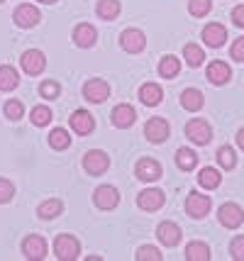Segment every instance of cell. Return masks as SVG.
I'll return each mask as SVG.
<instances>
[{"label": "cell", "instance_id": "2", "mask_svg": "<svg viewBox=\"0 0 244 261\" xmlns=\"http://www.w3.org/2000/svg\"><path fill=\"white\" fill-rule=\"evenodd\" d=\"M186 137L193 144H198V147H205L210 139H212V127L203 117H193V120H188V125H186Z\"/></svg>", "mask_w": 244, "mask_h": 261}, {"label": "cell", "instance_id": "4", "mask_svg": "<svg viewBox=\"0 0 244 261\" xmlns=\"http://www.w3.org/2000/svg\"><path fill=\"white\" fill-rule=\"evenodd\" d=\"M110 166V156L100 151V149H91V151H86V156H83V169L86 173H91V176H103L105 171Z\"/></svg>", "mask_w": 244, "mask_h": 261}, {"label": "cell", "instance_id": "41", "mask_svg": "<svg viewBox=\"0 0 244 261\" xmlns=\"http://www.w3.org/2000/svg\"><path fill=\"white\" fill-rule=\"evenodd\" d=\"M232 22L237 24V27H242V30H244V3H242V5H237V8L232 10Z\"/></svg>", "mask_w": 244, "mask_h": 261}, {"label": "cell", "instance_id": "25", "mask_svg": "<svg viewBox=\"0 0 244 261\" xmlns=\"http://www.w3.org/2000/svg\"><path fill=\"white\" fill-rule=\"evenodd\" d=\"M176 166H178L181 171H193L198 166V154L193 151V149L181 147L178 151H176Z\"/></svg>", "mask_w": 244, "mask_h": 261}, {"label": "cell", "instance_id": "20", "mask_svg": "<svg viewBox=\"0 0 244 261\" xmlns=\"http://www.w3.org/2000/svg\"><path fill=\"white\" fill-rule=\"evenodd\" d=\"M230 79H232V68L225 61H210L208 64V81L212 86H225Z\"/></svg>", "mask_w": 244, "mask_h": 261}, {"label": "cell", "instance_id": "19", "mask_svg": "<svg viewBox=\"0 0 244 261\" xmlns=\"http://www.w3.org/2000/svg\"><path fill=\"white\" fill-rule=\"evenodd\" d=\"M71 39H73V44L81 46V49H88V46L95 44V39H98V32H95L93 24L88 22H81L73 27V34H71Z\"/></svg>", "mask_w": 244, "mask_h": 261}, {"label": "cell", "instance_id": "7", "mask_svg": "<svg viewBox=\"0 0 244 261\" xmlns=\"http://www.w3.org/2000/svg\"><path fill=\"white\" fill-rule=\"evenodd\" d=\"M93 203L100 210H115L120 205V191L115 186H100L93 191Z\"/></svg>", "mask_w": 244, "mask_h": 261}, {"label": "cell", "instance_id": "29", "mask_svg": "<svg viewBox=\"0 0 244 261\" xmlns=\"http://www.w3.org/2000/svg\"><path fill=\"white\" fill-rule=\"evenodd\" d=\"M186 259L188 261H208L210 259V247L205 242H191L186 247Z\"/></svg>", "mask_w": 244, "mask_h": 261}, {"label": "cell", "instance_id": "26", "mask_svg": "<svg viewBox=\"0 0 244 261\" xmlns=\"http://www.w3.org/2000/svg\"><path fill=\"white\" fill-rule=\"evenodd\" d=\"M17 83H20V76H17V71L12 66H0V91L3 93H10L17 88Z\"/></svg>", "mask_w": 244, "mask_h": 261}, {"label": "cell", "instance_id": "8", "mask_svg": "<svg viewBox=\"0 0 244 261\" xmlns=\"http://www.w3.org/2000/svg\"><path fill=\"white\" fill-rule=\"evenodd\" d=\"M22 254H24V259H30V261H42L47 256V239L42 237V234H30V237H24Z\"/></svg>", "mask_w": 244, "mask_h": 261}, {"label": "cell", "instance_id": "9", "mask_svg": "<svg viewBox=\"0 0 244 261\" xmlns=\"http://www.w3.org/2000/svg\"><path fill=\"white\" fill-rule=\"evenodd\" d=\"M83 95H86L88 102L100 105V102H105L110 98V86L103 79H91V81H86V86H83Z\"/></svg>", "mask_w": 244, "mask_h": 261}, {"label": "cell", "instance_id": "21", "mask_svg": "<svg viewBox=\"0 0 244 261\" xmlns=\"http://www.w3.org/2000/svg\"><path fill=\"white\" fill-rule=\"evenodd\" d=\"M140 100L147 105V108H154L164 100V91L159 83H144L140 88Z\"/></svg>", "mask_w": 244, "mask_h": 261}, {"label": "cell", "instance_id": "40", "mask_svg": "<svg viewBox=\"0 0 244 261\" xmlns=\"http://www.w3.org/2000/svg\"><path fill=\"white\" fill-rule=\"evenodd\" d=\"M230 57H232L234 61H244V37L234 39L232 49H230Z\"/></svg>", "mask_w": 244, "mask_h": 261}, {"label": "cell", "instance_id": "17", "mask_svg": "<svg viewBox=\"0 0 244 261\" xmlns=\"http://www.w3.org/2000/svg\"><path fill=\"white\" fill-rule=\"evenodd\" d=\"M203 42L212 49H220L225 42H227V27L220 22H210L203 27Z\"/></svg>", "mask_w": 244, "mask_h": 261}, {"label": "cell", "instance_id": "24", "mask_svg": "<svg viewBox=\"0 0 244 261\" xmlns=\"http://www.w3.org/2000/svg\"><path fill=\"white\" fill-rule=\"evenodd\" d=\"M61 213H64V203L59 198H49V200H44V203L37 207V215L42 217V220H54Z\"/></svg>", "mask_w": 244, "mask_h": 261}, {"label": "cell", "instance_id": "5", "mask_svg": "<svg viewBox=\"0 0 244 261\" xmlns=\"http://www.w3.org/2000/svg\"><path fill=\"white\" fill-rule=\"evenodd\" d=\"M218 220H220L222 227L237 229L244 222V210L237 203H225V205H220V210H218Z\"/></svg>", "mask_w": 244, "mask_h": 261}, {"label": "cell", "instance_id": "1", "mask_svg": "<svg viewBox=\"0 0 244 261\" xmlns=\"http://www.w3.org/2000/svg\"><path fill=\"white\" fill-rule=\"evenodd\" d=\"M54 254L59 261H76L81 256V242L73 234H59L54 239Z\"/></svg>", "mask_w": 244, "mask_h": 261}, {"label": "cell", "instance_id": "10", "mask_svg": "<svg viewBox=\"0 0 244 261\" xmlns=\"http://www.w3.org/2000/svg\"><path fill=\"white\" fill-rule=\"evenodd\" d=\"M20 64H22V71L30 73V76H39L44 66H47V57L39 51V49H27L22 57H20Z\"/></svg>", "mask_w": 244, "mask_h": 261}, {"label": "cell", "instance_id": "16", "mask_svg": "<svg viewBox=\"0 0 244 261\" xmlns=\"http://www.w3.org/2000/svg\"><path fill=\"white\" fill-rule=\"evenodd\" d=\"M164 203H166V195H164V191H159V188H147V191H142V193L137 195V205H140L142 210H147V213L159 210Z\"/></svg>", "mask_w": 244, "mask_h": 261}, {"label": "cell", "instance_id": "23", "mask_svg": "<svg viewBox=\"0 0 244 261\" xmlns=\"http://www.w3.org/2000/svg\"><path fill=\"white\" fill-rule=\"evenodd\" d=\"M198 183H200V188H205V191H215V188H218V186L222 183L220 171L212 169V166L200 169V173H198Z\"/></svg>", "mask_w": 244, "mask_h": 261}, {"label": "cell", "instance_id": "30", "mask_svg": "<svg viewBox=\"0 0 244 261\" xmlns=\"http://www.w3.org/2000/svg\"><path fill=\"white\" fill-rule=\"evenodd\" d=\"M49 147L61 151V149H69L71 147V137L69 132L64 129V127H54L51 132H49Z\"/></svg>", "mask_w": 244, "mask_h": 261}, {"label": "cell", "instance_id": "27", "mask_svg": "<svg viewBox=\"0 0 244 261\" xmlns=\"http://www.w3.org/2000/svg\"><path fill=\"white\" fill-rule=\"evenodd\" d=\"M98 17L100 20H115L120 10H122V5H120V0H98Z\"/></svg>", "mask_w": 244, "mask_h": 261}, {"label": "cell", "instance_id": "38", "mask_svg": "<svg viewBox=\"0 0 244 261\" xmlns=\"http://www.w3.org/2000/svg\"><path fill=\"white\" fill-rule=\"evenodd\" d=\"M230 254H232L234 261H244V234H239V237H234L230 242Z\"/></svg>", "mask_w": 244, "mask_h": 261}, {"label": "cell", "instance_id": "39", "mask_svg": "<svg viewBox=\"0 0 244 261\" xmlns=\"http://www.w3.org/2000/svg\"><path fill=\"white\" fill-rule=\"evenodd\" d=\"M15 195V186L8 178H0V203H10Z\"/></svg>", "mask_w": 244, "mask_h": 261}, {"label": "cell", "instance_id": "33", "mask_svg": "<svg viewBox=\"0 0 244 261\" xmlns=\"http://www.w3.org/2000/svg\"><path fill=\"white\" fill-rule=\"evenodd\" d=\"M51 122V110L47 105H35L32 108V125L37 127H47Z\"/></svg>", "mask_w": 244, "mask_h": 261}, {"label": "cell", "instance_id": "12", "mask_svg": "<svg viewBox=\"0 0 244 261\" xmlns=\"http://www.w3.org/2000/svg\"><path fill=\"white\" fill-rule=\"evenodd\" d=\"M134 173H137V178L140 181H144V183H151V181H159L161 178V173H164V169H161V164L156 159H140L137 161V166H134Z\"/></svg>", "mask_w": 244, "mask_h": 261}, {"label": "cell", "instance_id": "42", "mask_svg": "<svg viewBox=\"0 0 244 261\" xmlns=\"http://www.w3.org/2000/svg\"><path fill=\"white\" fill-rule=\"evenodd\" d=\"M237 147H239V149L244 151V127L239 129V132H237Z\"/></svg>", "mask_w": 244, "mask_h": 261}, {"label": "cell", "instance_id": "36", "mask_svg": "<svg viewBox=\"0 0 244 261\" xmlns=\"http://www.w3.org/2000/svg\"><path fill=\"white\" fill-rule=\"evenodd\" d=\"M5 117H10V120H20V117H24L22 100H15V98H10V100L5 102Z\"/></svg>", "mask_w": 244, "mask_h": 261}, {"label": "cell", "instance_id": "31", "mask_svg": "<svg viewBox=\"0 0 244 261\" xmlns=\"http://www.w3.org/2000/svg\"><path fill=\"white\" fill-rule=\"evenodd\" d=\"M183 59H186V64L191 68H198L203 61H205V51H203L198 44H186L183 46Z\"/></svg>", "mask_w": 244, "mask_h": 261}, {"label": "cell", "instance_id": "18", "mask_svg": "<svg viewBox=\"0 0 244 261\" xmlns=\"http://www.w3.org/2000/svg\"><path fill=\"white\" fill-rule=\"evenodd\" d=\"M156 237H159V242H161L164 247H176V244L181 242V237H183V232H181V227H178L176 222L166 220V222H159Z\"/></svg>", "mask_w": 244, "mask_h": 261}, {"label": "cell", "instance_id": "13", "mask_svg": "<svg viewBox=\"0 0 244 261\" xmlns=\"http://www.w3.org/2000/svg\"><path fill=\"white\" fill-rule=\"evenodd\" d=\"M120 46L127 54H140V51H144V46H147V37L140 30H125V32L120 34Z\"/></svg>", "mask_w": 244, "mask_h": 261}, {"label": "cell", "instance_id": "44", "mask_svg": "<svg viewBox=\"0 0 244 261\" xmlns=\"http://www.w3.org/2000/svg\"><path fill=\"white\" fill-rule=\"evenodd\" d=\"M0 3H5V0H0Z\"/></svg>", "mask_w": 244, "mask_h": 261}, {"label": "cell", "instance_id": "15", "mask_svg": "<svg viewBox=\"0 0 244 261\" xmlns=\"http://www.w3.org/2000/svg\"><path fill=\"white\" fill-rule=\"evenodd\" d=\"M110 117H113V125H115L117 129H127V127L134 125L137 113H134V108H132V105H127V102H120V105H115V108H113Z\"/></svg>", "mask_w": 244, "mask_h": 261}, {"label": "cell", "instance_id": "35", "mask_svg": "<svg viewBox=\"0 0 244 261\" xmlns=\"http://www.w3.org/2000/svg\"><path fill=\"white\" fill-rule=\"evenodd\" d=\"M134 259L137 261H161V251L156 249V247H151V244H144V247H140L137 249V254H134Z\"/></svg>", "mask_w": 244, "mask_h": 261}, {"label": "cell", "instance_id": "22", "mask_svg": "<svg viewBox=\"0 0 244 261\" xmlns=\"http://www.w3.org/2000/svg\"><path fill=\"white\" fill-rule=\"evenodd\" d=\"M181 105H183V110H188V113H198L205 105V98H203V93L198 91V88H186V91L181 93Z\"/></svg>", "mask_w": 244, "mask_h": 261}, {"label": "cell", "instance_id": "32", "mask_svg": "<svg viewBox=\"0 0 244 261\" xmlns=\"http://www.w3.org/2000/svg\"><path fill=\"white\" fill-rule=\"evenodd\" d=\"M215 156H218V164H220L225 171H232L234 166H237V154H234V149L227 147V144L218 149V154H215Z\"/></svg>", "mask_w": 244, "mask_h": 261}, {"label": "cell", "instance_id": "14", "mask_svg": "<svg viewBox=\"0 0 244 261\" xmlns=\"http://www.w3.org/2000/svg\"><path fill=\"white\" fill-rule=\"evenodd\" d=\"M69 125H71V129H73L76 135L86 137V135H91V132L95 129V120H93V115L88 113V110H73L71 117H69Z\"/></svg>", "mask_w": 244, "mask_h": 261}, {"label": "cell", "instance_id": "34", "mask_svg": "<svg viewBox=\"0 0 244 261\" xmlns=\"http://www.w3.org/2000/svg\"><path fill=\"white\" fill-rule=\"evenodd\" d=\"M212 10V0H188V12L193 17H205Z\"/></svg>", "mask_w": 244, "mask_h": 261}, {"label": "cell", "instance_id": "37", "mask_svg": "<svg viewBox=\"0 0 244 261\" xmlns=\"http://www.w3.org/2000/svg\"><path fill=\"white\" fill-rule=\"evenodd\" d=\"M39 93H42V98H59V93H61V86H59L57 81H44L42 83V88H39Z\"/></svg>", "mask_w": 244, "mask_h": 261}, {"label": "cell", "instance_id": "43", "mask_svg": "<svg viewBox=\"0 0 244 261\" xmlns=\"http://www.w3.org/2000/svg\"><path fill=\"white\" fill-rule=\"evenodd\" d=\"M37 3H47V5H51V3H57V0H37Z\"/></svg>", "mask_w": 244, "mask_h": 261}, {"label": "cell", "instance_id": "28", "mask_svg": "<svg viewBox=\"0 0 244 261\" xmlns=\"http://www.w3.org/2000/svg\"><path fill=\"white\" fill-rule=\"evenodd\" d=\"M178 71H181V61L174 54H169L159 61V76L161 79H174V76H178Z\"/></svg>", "mask_w": 244, "mask_h": 261}, {"label": "cell", "instance_id": "6", "mask_svg": "<svg viewBox=\"0 0 244 261\" xmlns=\"http://www.w3.org/2000/svg\"><path fill=\"white\" fill-rule=\"evenodd\" d=\"M169 132H171V127H169V122H166L164 117H149L147 125H144V137L149 139L151 144L166 142V139H169Z\"/></svg>", "mask_w": 244, "mask_h": 261}, {"label": "cell", "instance_id": "11", "mask_svg": "<svg viewBox=\"0 0 244 261\" xmlns=\"http://www.w3.org/2000/svg\"><path fill=\"white\" fill-rule=\"evenodd\" d=\"M12 20L17 27H22V30H30V27H35L39 20H42V15L37 10L35 5H30V3H24V5H17L15 12H12Z\"/></svg>", "mask_w": 244, "mask_h": 261}, {"label": "cell", "instance_id": "3", "mask_svg": "<svg viewBox=\"0 0 244 261\" xmlns=\"http://www.w3.org/2000/svg\"><path fill=\"white\" fill-rule=\"evenodd\" d=\"M210 207H212V200H210V195H203L198 193V191H191L186 198V213L193 220H203V217L210 213Z\"/></svg>", "mask_w": 244, "mask_h": 261}]
</instances>
